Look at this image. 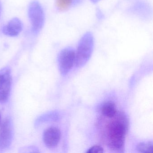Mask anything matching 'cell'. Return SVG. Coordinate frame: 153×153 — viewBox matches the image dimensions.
<instances>
[{
  "label": "cell",
  "mask_w": 153,
  "mask_h": 153,
  "mask_svg": "<svg viewBox=\"0 0 153 153\" xmlns=\"http://www.w3.org/2000/svg\"><path fill=\"white\" fill-rule=\"evenodd\" d=\"M104 152V149L101 146L99 145H95L88 149L87 153H103Z\"/></svg>",
  "instance_id": "7c38bea8"
},
{
  "label": "cell",
  "mask_w": 153,
  "mask_h": 153,
  "mask_svg": "<svg viewBox=\"0 0 153 153\" xmlns=\"http://www.w3.org/2000/svg\"><path fill=\"white\" fill-rule=\"evenodd\" d=\"M61 133L59 128L50 127L45 131L43 136L44 142L49 148L56 147L60 140Z\"/></svg>",
  "instance_id": "52a82bcc"
},
{
  "label": "cell",
  "mask_w": 153,
  "mask_h": 153,
  "mask_svg": "<svg viewBox=\"0 0 153 153\" xmlns=\"http://www.w3.org/2000/svg\"><path fill=\"white\" fill-rule=\"evenodd\" d=\"M28 16L33 31L35 33H38L42 28L45 20L43 10L39 2L34 1L30 3Z\"/></svg>",
  "instance_id": "277c9868"
},
{
  "label": "cell",
  "mask_w": 153,
  "mask_h": 153,
  "mask_svg": "<svg viewBox=\"0 0 153 153\" xmlns=\"http://www.w3.org/2000/svg\"><path fill=\"white\" fill-rule=\"evenodd\" d=\"M1 3H0V13H1Z\"/></svg>",
  "instance_id": "4fadbf2b"
},
{
  "label": "cell",
  "mask_w": 153,
  "mask_h": 153,
  "mask_svg": "<svg viewBox=\"0 0 153 153\" xmlns=\"http://www.w3.org/2000/svg\"><path fill=\"white\" fill-rule=\"evenodd\" d=\"M101 111L102 114L108 118H112L117 114V110L115 104L113 102L108 101L103 104Z\"/></svg>",
  "instance_id": "9c48e42d"
},
{
  "label": "cell",
  "mask_w": 153,
  "mask_h": 153,
  "mask_svg": "<svg viewBox=\"0 0 153 153\" xmlns=\"http://www.w3.org/2000/svg\"><path fill=\"white\" fill-rule=\"evenodd\" d=\"M76 51L72 47L62 50L58 57L59 70L62 76H66L75 63Z\"/></svg>",
  "instance_id": "3957f363"
},
{
  "label": "cell",
  "mask_w": 153,
  "mask_h": 153,
  "mask_svg": "<svg viewBox=\"0 0 153 153\" xmlns=\"http://www.w3.org/2000/svg\"><path fill=\"white\" fill-rule=\"evenodd\" d=\"M94 48L93 34L88 32L81 37L76 51L75 65L76 68H82L91 58Z\"/></svg>",
  "instance_id": "7a4b0ae2"
},
{
  "label": "cell",
  "mask_w": 153,
  "mask_h": 153,
  "mask_svg": "<svg viewBox=\"0 0 153 153\" xmlns=\"http://www.w3.org/2000/svg\"><path fill=\"white\" fill-rule=\"evenodd\" d=\"M1 114H0V122H1Z\"/></svg>",
  "instance_id": "5bb4252c"
},
{
  "label": "cell",
  "mask_w": 153,
  "mask_h": 153,
  "mask_svg": "<svg viewBox=\"0 0 153 153\" xmlns=\"http://www.w3.org/2000/svg\"><path fill=\"white\" fill-rule=\"evenodd\" d=\"M153 147L152 141H145L138 144L137 149L138 152L141 153H151L153 152Z\"/></svg>",
  "instance_id": "8fae6325"
},
{
  "label": "cell",
  "mask_w": 153,
  "mask_h": 153,
  "mask_svg": "<svg viewBox=\"0 0 153 153\" xmlns=\"http://www.w3.org/2000/svg\"><path fill=\"white\" fill-rule=\"evenodd\" d=\"M13 136L12 120L7 117L2 123L0 129V150L7 148L12 142Z\"/></svg>",
  "instance_id": "8992f818"
},
{
  "label": "cell",
  "mask_w": 153,
  "mask_h": 153,
  "mask_svg": "<svg viewBox=\"0 0 153 153\" xmlns=\"http://www.w3.org/2000/svg\"><path fill=\"white\" fill-rule=\"evenodd\" d=\"M77 1V0H56V7L60 11H66Z\"/></svg>",
  "instance_id": "30bf717a"
},
{
  "label": "cell",
  "mask_w": 153,
  "mask_h": 153,
  "mask_svg": "<svg viewBox=\"0 0 153 153\" xmlns=\"http://www.w3.org/2000/svg\"><path fill=\"white\" fill-rule=\"evenodd\" d=\"M112 120L106 128V137L109 147L117 152H122L128 128L126 117L120 114Z\"/></svg>",
  "instance_id": "6da1fadb"
},
{
  "label": "cell",
  "mask_w": 153,
  "mask_h": 153,
  "mask_svg": "<svg viewBox=\"0 0 153 153\" xmlns=\"http://www.w3.org/2000/svg\"><path fill=\"white\" fill-rule=\"evenodd\" d=\"M11 72L6 67L0 70V103H5L8 100L11 89Z\"/></svg>",
  "instance_id": "5b68a950"
},
{
  "label": "cell",
  "mask_w": 153,
  "mask_h": 153,
  "mask_svg": "<svg viewBox=\"0 0 153 153\" xmlns=\"http://www.w3.org/2000/svg\"><path fill=\"white\" fill-rule=\"evenodd\" d=\"M22 22L18 18L11 19L4 27L3 32L6 35L10 36H16L22 31Z\"/></svg>",
  "instance_id": "ba28073f"
}]
</instances>
